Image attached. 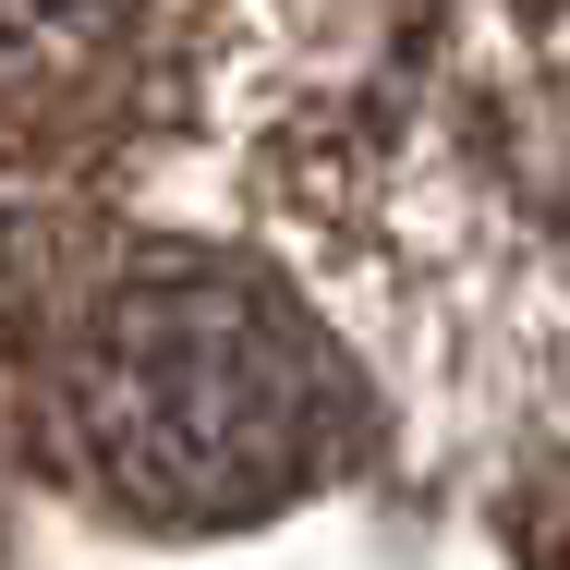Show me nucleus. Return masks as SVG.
<instances>
[{"mask_svg":"<svg viewBox=\"0 0 570 570\" xmlns=\"http://www.w3.org/2000/svg\"><path fill=\"white\" fill-rule=\"evenodd\" d=\"M219 0H0V158L110 170L195 110Z\"/></svg>","mask_w":570,"mask_h":570,"instance_id":"nucleus-2","label":"nucleus"},{"mask_svg":"<svg viewBox=\"0 0 570 570\" xmlns=\"http://www.w3.org/2000/svg\"><path fill=\"white\" fill-rule=\"evenodd\" d=\"M37 413L61 473L146 534H243L376 438L328 316L230 243H86L37 304Z\"/></svg>","mask_w":570,"mask_h":570,"instance_id":"nucleus-1","label":"nucleus"}]
</instances>
